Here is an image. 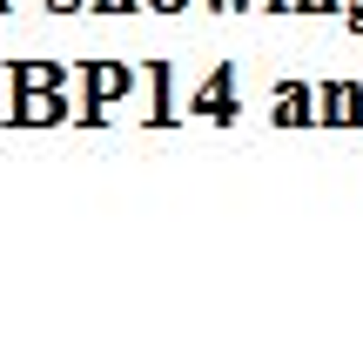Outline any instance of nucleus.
I'll return each instance as SVG.
<instances>
[{
	"instance_id": "1",
	"label": "nucleus",
	"mask_w": 363,
	"mask_h": 363,
	"mask_svg": "<svg viewBox=\"0 0 363 363\" xmlns=\"http://www.w3.org/2000/svg\"><path fill=\"white\" fill-rule=\"evenodd\" d=\"M357 88H323V128H337V121H357Z\"/></svg>"
},
{
	"instance_id": "2",
	"label": "nucleus",
	"mask_w": 363,
	"mask_h": 363,
	"mask_svg": "<svg viewBox=\"0 0 363 363\" xmlns=\"http://www.w3.org/2000/svg\"><path fill=\"white\" fill-rule=\"evenodd\" d=\"M276 121H283V128H289V121H296V128L310 121V101H303V88H283V94H276Z\"/></svg>"
},
{
	"instance_id": "3",
	"label": "nucleus",
	"mask_w": 363,
	"mask_h": 363,
	"mask_svg": "<svg viewBox=\"0 0 363 363\" xmlns=\"http://www.w3.org/2000/svg\"><path fill=\"white\" fill-rule=\"evenodd\" d=\"M128 94V67H94V101H115Z\"/></svg>"
},
{
	"instance_id": "4",
	"label": "nucleus",
	"mask_w": 363,
	"mask_h": 363,
	"mask_svg": "<svg viewBox=\"0 0 363 363\" xmlns=\"http://www.w3.org/2000/svg\"><path fill=\"white\" fill-rule=\"evenodd\" d=\"M148 7H155V13H182L189 0H148Z\"/></svg>"
},
{
	"instance_id": "5",
	"label": "nucleus",
	"mask_w": 363,
	"mask_h": 363,
	"mask_svg": "<svg viewBox=\"0 0 363 363\" xmlns=\"http://www.w3.org/2000/svg\"><path fill=\"white\" fill-rule=\"evenodd\" d=\"M350 27H357V34H363V13H357V21H350Z\"/></svg>"
}]
</instances>
